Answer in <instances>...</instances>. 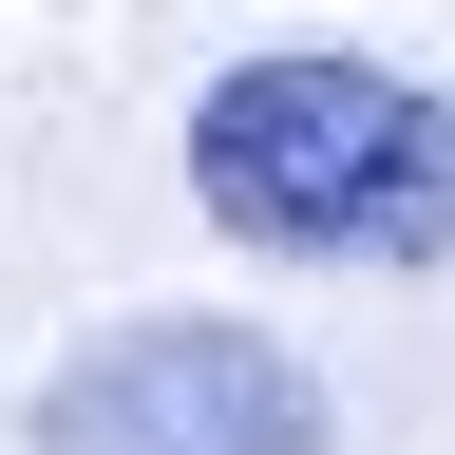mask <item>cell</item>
Returning a JSON list of instances; mask_svg holds the SVG:
<instances>
[{
  "mask_svg": "<svg viewBox=\"0 0 455 455\" xmlns=\"http://www.w3.org/2000/svg\"><path fill=\"white\" fill-rule=\"evenodd\" d=\"M190 209L266 266L418 284V266H455V95L398 57H341V38L228 57L190 95Z\"/></svg>",
  "mask_w": 455,
  "mask_h": 455,
  "instance_id": "6da1fadb",
  "label": "cell"
},
{
  "mask_svg": "<svg viewBox=\"0 0 455 455\" xmlns=\"http://www.w3.org/2000/svg\"><path fill=\"white\" fill-rule=\"evenodd\" d=\"M20 455H341V398L247 304H152V323H95L38 361Z\"/></svg>",
  "mask_w": 455,
  "mask_h": 455,
  "instance_id": "7a4b0ae2",
  "label": "cell"
}]
</instances>
